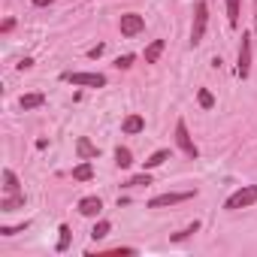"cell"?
Wrapping results in <instances>:
<instances>
[{"instance_id": "7a4b0ae2", "label": "cell", "mask_w": 257, "mask_h": 257, "mask_svg": "<svg viewBox=\"0 0 257 257\" xmlns=\"http://www.w3.org/2000/svg\"><path fill=\"white\" fill-rule=\"evenodd\" d=\"M206 22H209V7L203 4H194V25H191V46H200L203 43V34H206Z\"/></svg>"}, {"instance_id": "4316f807", "label": "cell", "mask_w": 257, "mask_h": 257, "mask_svg": "<svg viewBox=\"0 0 257 257\" xmlns=\"http://www.w3.org/2000/svg\"><path fill=\"white\" fill-rule=\"evenodd\" d=\"M31 67H34V61H31V58H25V61L19 64V70H31Z\"/></svg>"}, {"instance_id": "ac0fdd59", "label": "cell", "mask_w": 257, "mask_h": 257, "mask_svg": "<svg viewBox=\"0 0 257 257\" xmlns=\"http://www.w3.org/2000/svg\"><path fill=\"white\" fill-rule=\"evenodd\" d=\"M109 230H112V224H109V221H97V227L91 230V239H94V242H100V239H106V236H109Z\"/></svg>"}, {"instance_id": "83f0119b", "label": "cell", "mask_w": 257, "mask_h": 257, "mask_svg": "<svg viewBox=\"0 0 257 257\" xmlns=\"http://www.w3.org/2000/svg\"><path fill=\"white\" fill-rule=\"evenodd\" d=\"M49 4H55V0H34V7H49Z\"/></svg>"}, {"instance_id": "6da1fadb", "label": "cell", "mask_w": 257, "mask_h": 257, "mask_svg": "<svg viewBox=\"0 0 257 257\" xmlns=\"http://www.w3.org/2000/svg\"><path fill=\"white\" fill-rule=\"evenodd\" d=\"M251 203H257V185H245V188H239L236 194H230L227 203H224V209H227V212H236V209H245V206H251Z\"/></svg>"}, {"instance_id": "277c9868", "label": "cell", "mask_w": 257, "mask_h": 257, "mask_svg": "<svg viewBox=\"0 0 257 257\" xmlns=\"http://www.w3.org/2000/svg\"><path fill=\"white\" fill-rule=\"evenodd\" d=\"M248 73H251V34H242L239 58H236V76L239 79H248Z\"/></svg>"}, {"instance_id": "ba28073f", "label": "cell", "mask_w": 257, "mask_h": 257, "mask_svg": "<svg viewBox=\"0 0 257 257\" xmlns=\"http://www.w3.org/2000/svg\"><path fill=\"white\" fill-rule=\"evenodd\" d=\"M100 209H103L100 197H82V200H79V212H82L85 218H97V215H100Z\"/></svg>"}, {"instance_id": "3957f363", "label": "cell", "mask_w": 257, "mask_h": 257, "mask_svg": "<svg viewBox=\"0 0 257 257\" xmlns=\"http://www.w3.org/2000/svg\"><path fill=\"white\" fill-rule=\"evenodd\" d=\"M176 146L182 149V155L185 158H191V161H197V155H200V149L194 146V140H191V134H188V124L179 118L176 121Z\"/></svg>"}, {"instance_id": "ffe728a7", "label": "cell", "mask_w": 257, "mask_h": 257, "mask_svg": "<svg viewBox=\"0 0 257 257\" xmlns=\"http://www.w3.org/2000/svg\"><path fill=\"white\" fill-rule=\"evenodd\" d=\"M227 19H230L233 28L239 25V0H227Z\"/></svg>"}, {"instance_id": "52a82bcc", "label": "cell", "mask_w": 257, "mask_h": 257, "mask_svg": "<svg viewBox=\"0 0 257 257\" xmlns=\"http://www.w3.org/2000/svg\"><path fill=\"white\" fill-rule=\"evenodd\" d=\"M191 197H194V191H182V194H158V197H152V200H149V209L176 206V203H185V200H191Z\"/></svg>"}, {"instance_id": "30bf717a", "label": "cell", "mask_w": 257, "mask_h": 257, "mask_svg": "<svg viewBox=\"0 0 257 257\" xmlns=\"http://www.w3.org/2000/svg\"><path fill=\"white\" fill-rule=\"evenodd\" d=\"M76 152H79V158H82V161H91V158H97V155H100V149H97L91 140H85V137H79Z\"/></svg>"}, {"instance_id": "44dd1931", "label": "cell", "mask_w": 257, "mask_h": 257, "mask_svg": "<svg viewBox=\"0 0 257 257\" xmlns=\"http://www.w3.org/2000/svg\"><path fill=\"white\" fill-rule=\"evenodd\" d=\"M143 185H146V188L152 185V176H149V173H143V176H134L131 182H124V188H143Z\"/></svg>"}, {"instance_id": "8992f818", "label": "cell", "mask_w": 257, "mask_h": 257, "mask_svg": "<svg viewBox=\"0 0 257 257\" xmlns=\"http://www.w3.org/2000/svg\"><path fill=\"white\" fill-rule=\"evenodd\" d=\"M118 28H121V34H124V37H137V34H143L146 19H143V16H137V13H127V16H121Z\"/></svg>"}, {"instance_id": "2e32d148", "label": "cell", "mask_w": 257, "mask_h": 257, "mask_svg": "<svg viewBox=\"0 0 257 257\" xmlns=\"http://www.w3.org/2000/svg\"><path fill=\"white\" fill-rule=\"evenodd\" d=\"M115 164H118L121 170H127V167H131V164H134V155H131V149L118 146V149H115Z\"/></svg>"}, {"instance_id": "d6986e66", "label": "cell", "mask_w": 257, "mask_h": 257, "mask_svg": "<svg viewBox=\"0 0 257 257\" xmlns=\"http://www.w3.org/2000/svg\"><path fill=\"white\" fill-rule=\"evenodd\" d=\"M197 230H200V221H194V224H188L185 230H179V233H173L170 239H173V242H182V239H188V236H194Z\"/></svg>"}, {"instance_id": "5bb4252c", "label": "cell", "mask_w": 257, "mask_h": 257, "mask_svg": "<svg viewBox=\"0 0 257 257\" xmlns=\"http://www.w3.org/2000/svg\"><path fill=\"white\" fill-rule=\"evenodd\" d=\"M164 40H155L152 46H146V64H158V58H161V52H164Z\"/></svg>"}, {"instance_id": "e0dca14e", "label": "cell", "mask_w": 257, "mask_h": 257, "mask_svg": "<svg viewBox=\"0 0 257 257\" xmlns=\"http://www.w3.org/2000/svg\"><path fill=\"white\" fill-rule=\"evenodd\" d=\"M164 161H170V152H167V149H158V152H155V155L143 164V167H146V170H155V167H161Z\"/></svg>"}, {"instance_id": "7c38bea8", "label": "cell", "mask_w": 257, "mask_h": 257, "mask_svg": "<svg viewBox=\"0 0 257 257\" xmlns=\"http://www.w3.org/2000/svg\"><path fill=\"white\" fill-rule=\"evenodd\" d=\"M43 103H46V94H25V97L19 100V106H22L25 112H28V109H40Z\"/></svg>"}, {"instance_id": "9a60e30c", "label": "cell", "mask_w": 257, "mask_h": 257, "mask_svg": "<svg viewBox=\"0 0 257 257\" xmlns=\"http://www.w3.org/2000/svg\"><path fill=\"white\" fill-rule=\"evenodd\" d=\"M25 206V194H19V197H4L0 200V212H16V209H22Z\"/></svg>"}, {"instance_id": "4fadbf2b", "label": "cell", "mask_w": 257, "mask_h": 257, "mask_svg": "<svg viewBox=\"0 0 257 257\" xmlns=\"http://www.w3.org/2000/svg\"><path fill=\"white\" fill-rule=\"evenodd\" d=\"M73 179H76V182H91V179H94V167H91V161H82V164L73 170Z\"/></svg>"}, {"instance_id": "603a6c76", "label": "cell", "mask_w": 257, "mask_h": 257, "mask_svg": "<svg viewBox=\"0 0 257 257\" xmlns=\"http://www.w3.org/2000/svg\"><path fill=\"white\" fill-rule=\"evenodd\" d=\"M70 248V227L61 224V239H58V251H67Z\"/></svg>"}, {"instance_id": "7402d4cb", "label": "cell", "mask_w": 257, "mask_h": 257, "mask_svg": "<svg viewBox=\"0 0 257 257\" xmlns=\"http://www.w3.org/2000/svg\"><path fill=\"white\" fill-rule=\"evenodd\" d=\"M197 100H200V106H203V109H212V106H215V97H212L206 88H200V91H197Z\"/></svg>"}, {"instance_id": "8fae6325", "label": "cell", "mask_w": 257, "mask_h": 257, "mask_svg": "<svg viewBox=\"0 0 257 257\" xmlns=\"http://www.w3.org/2000/svg\"><path fill=\"white\" fill-rule=\"evenodd\" d=\"M4 191H7V197H19V194H22L19 176H16L13 170H4Z\"/></svg>"}, {"instance_id": "cb8c5ba5", "label": "cell", "mask_w": 257, "mask_h": 257, "mask_svg": "<svg viewBox=\"0 0 257 257\" xmlns=\"http://www.w3.org/2000/svg\"><path fill=\"white\" fill-rule=\"evenodd\" d=\"M115 67H118V70H131V67H134V55H121V58L115 61Z\"/></svg>"}, {"instance_id": "9c48e42d", "label": "cell", "mask_w": 257, "mask_h": 257, "mask_svg": "<svg viewBox=\"0 0 257 257\" xmlns=\"http://www.w3.org/2000/svg\"><path fill=\"white\" fill-rule=\"evenodd\" d=\"M121 131L131 134V137H134V134H143V131H146V118H143V115H127L124 124H121Z\"/></svg>"}, {"instance_id": "484cf974", "label": "cell", "mask_w": 257, "mask_h": 257, "mask_svg": "<svg viewBox=\"0 0 257 257\" xmlns=\"http://www.w3.org/2000/svg\"><path fill=\"white\" fill-rule=\"evenodd\" d=\"M103 55V43H97L94 49H88V58H100Z\"/></svg>"}, {"instance_id": "d4e9b609", "label": "cell", "mask_w": 257, "mask_h": 257, "mask_svg": "<svg viewBox=\"0 0 257 257\" xmlns=\"http://www.w3.org/2000/svg\"><path fill=\"white\" fill-rule=\"evenodd\" d=\"M25 227H28V221H25V224H19V227H0V236H16V233H25Z\"/></svg>"}, {"instance_id": "5b68a950", "label": "cell", "mask_w": 257, "mask_h": 257, "mask_svg": "<svg viewBox=\"0 0 257 257\" xmlns=\"http://www.w3.org/2000/svg\"><path fill=\"white\" fill-rule=\"evenodd\" d=\"M61 79L70 85H85V88H103L106 85V76H100V73H64Z\"/></svg>"}]
</instances>
